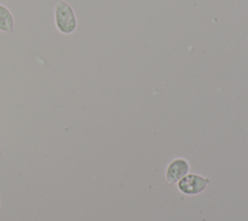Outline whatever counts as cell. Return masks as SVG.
I'll return each mask as SVG.
<instances>
[{"label":"cell","instance_id":"1","mask_svg":"<svg viewBox=\"0 0 248 221\" xmlns=\"http://www.w3.org/2000/svg\"><path fill=\"white\" fill-rule=\"evenodd\" d=\"M54 24L63 35L74 33L78 27V18L73 7L64 0L56 2L53 11Z\"/></svg>","mask_w":248,"mask_h":221},{"label":"cell","instance_id":"2","mask_svg":"<svg viewBox=\"0 0 248 221\" xmlns=\"http://www.w3.org/2000/svg\"><path fill=\"white\" fill-rule=\"evenodd\" d=\"M209 183V179L201 175L190 174L179 179L178 189L187 195H194L202 192Z\"/></svg>","mask_w":248,"mask_h":221},{"label":"cell","instance_id":"3","mask_svg":"<svg viewBox=\"0 0 248 221\" xmlns=\"http://www.w3.org/2000/svg\"><path fill=\"white\" fill-rule=\"evenodd\" d=\"M189 170L188 162L185 159L177 158L170 162L166 172V178L170 183L176 182L186 175Z\"/></svg>","mask_w":248,"mask_h":221},{"label":"cell","instance_id":"4","mask_svg":"<svg viewBox=\"0 0 248 221\" xmlns=\"http://www.w3.org/2000/svg\"><path fill=\"white\" fill-rule=\"evenodd\" d=\"M15 30V17L9 8L0 3V31L13 33Z\"/></svg>","mask_w":248,"mask_h":221},{"label":"cell","instance_id":"5","mask_svg":"<svg viewBox=\"0 0 248 221\" xmlns=\"http://www.w3.org/2000/svg\"><path fill=\"white\" fill-rule=\"evenodd\" d=\"M0 154H1V149H0Z\"/></svg>","mask_w":248,"mask_h":221}]
</instances>
